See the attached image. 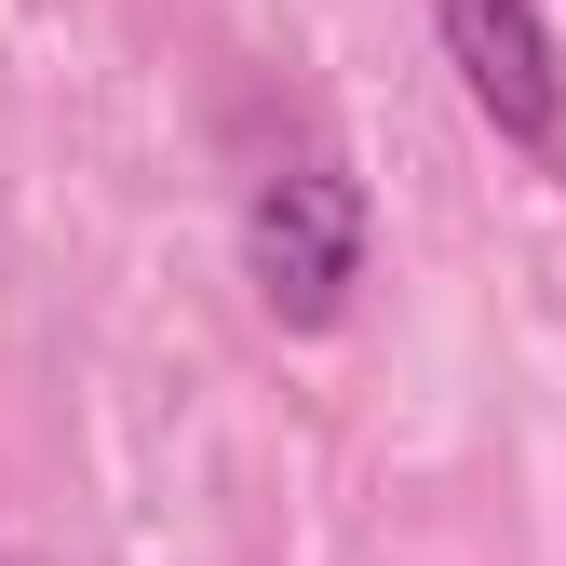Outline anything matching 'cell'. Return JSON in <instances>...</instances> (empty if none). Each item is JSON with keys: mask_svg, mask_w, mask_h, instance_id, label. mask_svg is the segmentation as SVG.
<instances>
[{"mask_svg": "<svg viewBox=\"0 0 566 566\" xmlns=\"http://www.w3.org/2000/svg\"><path fill=\"white\" fill-rule=\"evenodd\" d=\"M243 283H256V311L283 337H324L350 324V297H365V256H378V189L350 176L337 135L311 122H283L270 149L243 163Z\"/></svg>", "mask_w": 566, "mask_h": 566, "instance_id": "cell-1", "label": "cell"}, {"mask_svg": "<svg viewBox=\"0 0 566 566\" xmlns=\"http://www.w3.org/2000/svg\"><path fill=\"white\" fill-rule=\"evenodd\" d=\"M432 41L459 67L472 122L500 135L513 163L566 176V41H553V0H432Z\"/></svg>", "mask_w": 566, "mask_h": 566, "instance_id": "cell-2", "label": "cell"}]
</instances>
